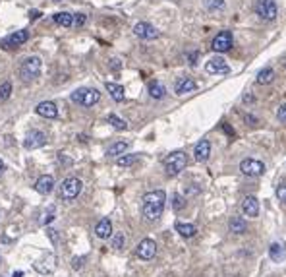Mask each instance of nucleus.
Segmentation results:
<instances>
[{
    "instance_id": "f257e3e1",
    "label": "nucleus",
    "mask_w": 286,
    "mask_h": 277,
    "mask_svg": "<svg viewBox=\"0 0 286 277\" xmlns=\"http://www.w3.org/2000/svg\"><path fill=\"white\" fill-rule=\"evenodd\" d=\"M166 204V194L164 190H151L141 198V214L147 221H157Z\"/></svg>"
},
{
    "instance_id": "f03ea898",
    "label": "nucleus",
    "mask_w": 286,
    "mask_h": 277,
    "mask_svg": "<svg viewBox=\"0 0 286 277\" xmlns=\"http://www.w3.org/2000/svg\"><path fill=\"white\" fill-rule=\"evenodd\" d=\"M164 173L166 177H176L188 167V154L186 152H172L164 159Z\"/></svg>"
},
{
    "instance_id": "7ed1b4c3",
    "label": "nucleus",
    "mask_w": 286,
    "mask_h": 277,
    "mask_svg": "<svg viewBox=\"0 0 286 277\" xmlns=\"http://www.w3.org/2000/svg\"><path fill=\"white\" fill-rule=\"evenodd\" d=\"M81 190H83V183L79 179H76V177H70L58 188V198L64 200V202H72L81 194Z\"/></svg>"
},
{
    "instance_id": "20e7f679",
    "label": "nucleus",
    "mask_w": 286,
    "mask_h": 277,
    "mask_svg": "<svg viewBox=\"0 0 286 277\" xmlns=\"http://www.w3.org/2000/svg\"><path fill=\"white\" fill-rule=\"evenodd\" d=\"M41 70H43V61L39 57H27L20 66V78L24 82H31L41 76Z\"/></svg>"
},
{
    "instance_id": "39448f33",
    "label": "nucleus",
    "mask_w": 286,
    "mask_h": 277,
    "mask_svg": "<svg viewBox=\"0 0 286 277\" xmlns=\"http://www.w3.org/2000/svg\"><path fill=\"white\" fill-rule=\"evenodd\" d=\"M70 99L74 103L81 105V107H93L95 103H99L101 93L95 88H79V90H76V92L70 95Z\"/></svg>"
},
{
    "instance_id": "423d86ee",
    "label": "nucleus",
    "mask_w": 286,
    "mask_h": 277,
    "mask_svg": "<svg viewBox=\"0 0 286 277\" xmlns=\"http://www.w3.org/2000/svg\"><path fill=\"white\" fill-rule=\"evenodd\" d=\"M255 14L265 22H273L279 16V8H277L275 0H257L255 2Z\"/></svg>"
},
{
    "instance_id": "0eeeda50",
    "label": "nucleus",
    "mask_w": 286,
    "mask_h": 277,
    "mask_svg": "<svg viewBox=\"0 0 286 277\" xmlns=\"http://www.w3.org/2000/svg\"><path fill=\"white\" fill-rule=\"evenodd\" d=\"M240 173L246 177H261L265 173V163L259 159H244L240 163Z\"/></svg>"
},
{
    "instance_id": "6e6552de",
    "label": "nucleus",
    "mask_w": 286,
    "mask_h": 277,
    "mask_svg": "<svg viewBox=\"0 0 286 277\" xmlns=\"http://www.w3.org/2000/svg\"><path fill=\"white\" fill-rule=\"evenodd\" d=\"M133 35L143 39V41H153V39H159L160 33L155 26H151L147 22H139V24L133 26Z\"/></svg>"
},
{
    "instance_id": "1a4fd4ad",
    "label": "nucleus",
    "mask_w": 286,
    "mask_h": 277,
    "mask_svg": "<svg viewBox=\"0 0 286 277\" xmlns=\"http://www.w3.org/2000/svg\"><path fill=\"white\" fill-rule=\"evenodd\" d=\"M232 45H234L232 33H230V31H221V33H217V37L213 39L211 49H213L215 53H226V51L232 49Z\"/></svg>"
},
{
    "instance_id": "9d476101",
    "label": "nucleus",
    "mask_w": 286,
    "mask_h": 277,
    "mask_svg": "<svg viewBox=\"0 0 286 277\" xmlns=\"http://www.w3.org/2000/svg\"><path fill=\"white\" fill-rule=\"evenodd\" d=\"M27 39H29V31L20 30V31H16V33H12L10 37L2 39V41H0V47H2V49H16V47L27 43Z\"/></svg>"
},
{
    "instance_id": "9b49d317",
    "label": "nucleus",
    "mask_w": 286,
    "mask_h": 277,
    "mask_svg": "<svg viewBox=\"0 0 286 277\" xmlns=\"http://www.w3.org/2000/svg\"><path fill=\"white\" fill-rule=\"evenodd\" d=\"M135 254L139 260H153L157 254V243L153 239H143L135 248Z\"/></svg>"
},
{
    "instance_id": "f8f14e48",
    "label": "nucleus",
    "mask_w": 286,
    "mask_h": 277,
    "mask_svg": "<svg viewBox=\"0 0 286 277\" xmlns=\"http://www.w3.org/2000/svg\"><path fill=\"white\" fill-rule=\"evenodd\" d=\"M47 144V134H43V132H39V130H31L29 134H27V138L24 140V148L26 150H39V148H43Z\"/></svg>"
},
{
    "instance_id": "ddd939ff",
    "label": "nucleus",
    "mask_w": 286,
    "mask_h": 277,
    "mask_svg": "<svg viewBox=\"0 0 286 277\" xmlns=\"http://www.w3.org/2000/svg\"><path fill=\"white\" fill-rule=\"evenodd\" d=\"M205 72H207V74H228L230 68H228V64L224 62V59H221V57H213V59H209V62L205 64Z\"/></svg>"
},
{
    "instance_id": "4468645a",
    "label": "nucleus",
    "mask_w": 286,
    "mask_h": 277,
    "mask_svg": "<svg viewBox=\"0 0 286 277\" xmlns=\"http://www.w3.org/2000/svg\"><path fill=\"white\" fill-rule=\"evenodd\" d=\"M35 113H37L39 117H43V119H56V117H58V109H56V105H54L52 101H43V103H39V105L35 107Z\"/></svg>"
},
{
    "instance_id": "2eb2a0df",
    "label": "nucleus",
    "mask_w": 286,
    "mask_h": 277,
    "mask_svg": "<svg viewBox=\"0 0 286 277\" xmlns=\"http://www.w3.org/2000/svg\"><path fill=\"white\" fill-rule=\"evenodd\" d=\"M209 155H211V142H209V140L197 142V146H195V150H193L195 161H197V163H205V161L209 159Z\"/></svg>"
},
{
    "instance_id": "dca6fc26",
    "label": "nucleus",
    "mask_w": 286,
    "mask_h": 277,
    "mask_svg": "<svg viewBox=\"0 0 286 277\" xmlns=\"http://www.w3.org/2000/svg\"><path fill=\"white\" fill-rule=\"evenodd\" d=\"M52 188H54V177H52V175H43V177H39L37 183H35V190H37L39 194H51Z\"/></svg>"
},
{
    "instance_id": "f3484780",
    "label": "nucleus",
    "mask_w": 286,
    "mask_h": 277,
    "mask_svg": "<svg viewBox=\"0 0 286 277\" xmlns=\"http://www.w3.org/2000/svg\"><path fill=\"white\" fill-rule=\"evenodd\" d=\"M242 212L246 217H257L259 215V200L255 196H248L242 202Z\"/></svg>"
},
{
    "instance_id": "a211bd4d",
    "label": "nucleus",
    "mask_w": 286,
    "mask_h": 277,
    "mask_svg": "<svg viewBox=\"0 0 286 277\" xmlns=\"http://www.w3.org/2000/svg\"><path fill=\"white\" fill-rule=\"evenodd\" d=\"M228 231L234 233V235H246L248 233V221L244 217H230Z\"/></svg>"
},
{
    "instance_id": "6ab92c4d",
    "label": "nucleus",
    "mask_w": 286,
    "mask_h": 277,
    "mask_svg": "<svg viewBox=\"0 0 286 277\" xmlns=\"http://www.w3.org/2000/svg\"><path fill=\"white\" fill-rule=\"evenodd\" d=\"M95 235L99 237V239H108V237H112V223H110V219L103 217V219L97 223Z\"/></svg>"
},
{
    "instance_id": "aec40b11",
    "label": "nucleus",
    "mask_w": 286,
    "mask_h": 277,
    "mask_svg": "<svg viewBox=\"0 0 286 277\" xmlns=\"http://www.w3.org/2000/svg\"><path fill=\"white\" fill-rule=\"evenodd\" d=\"M193 90H197V84L191 78H180L174 86V92L178 95H186V93H191Z\"/></svg>"
},
{
    "instance_id": "412c9836",
    "label": "nucleus",
    "mask_w": 286,
    "mask_h": 277,
    "mask_svg": "<svg viewBox=\"0 0 286 277\" xmlns=\"http://www.w3.org/2000/svg\"><path fill=\"white\" fill-rule=\"evenodd\" d=\"M104 88H106V92L110 93V97L116 101V103H122L124 99H126V93H124V88L120 86V84H114V82H106L104 84Z\"/></svg>"
},
{
    "instance_id": "4be33fe9",
    "label": "nucleus",
    "mask_w": 286,
    "mask_h": 277,
    "mask_svg": "<svg viewBox=\"0 0 286 277\" xmlns=\"http://www.w3.org/2000/svg\"><path fill=\"white\" fill-rule=\"evenodd\" d=\"M269 256H271V260H273V262L281 264V262H283V260L286 258L285 245H281V243H273V245L269 246Z\"/></svg>"
},
{
    "instance_id": "5701e85b",
    "label": "nucleus",
    "mask_w": 286,
    "mask_h": 277,
    "mask_svg": "<svg viewBox=\"0 0 286 277\" xmlns=\"http://www.w3.org/2000/svg\"><path fill=\"white\" fill-rule=\"evenodd\" d=\"M273 80H275V70L273 68H263L255 76V84H259V86H269Z\"/></svg>"
},
{
    "instance_id": "b1692460",
    "label": "nucleus",
    "mask_w": 286,
    "mask_h": 277,
    "mask_svg": "<svg viewBox=\"0 0 286 277\" xmlns=\"http://www.w3.org/2000/svg\"><path fill=\"white\" fill-rule=\"evenodd\" d=\"M174 229H176V233H178L180 237H184V239H191V237H195V233H197L195 225H191V223H180V221L174 225Z\"/></svg>"
},
{
    "instance_id": "393cba45",
    "label": "nucleus",
    "mask_w": 286,
    "mask_h": 277,
    "mask_svg": "<svg viewBox=\"0 0 286 277\" xmlns=\"http://www.w3.org/2000/svg\"><path fill=\"white\" fill-rule=\"evenodd\" d=\"M128 148H130V144L128 142H114L108 150H106V157H120V155H124Z\"/></svg>"
},
{
    "instance_id": "a878e982",
    "label": "nucleus",
    "mask_w": 286,
    "mask_h": 277,
    "mask_svg": "<svg viewBox=\"0 0 286 277\" xmlns=\"http://www.w3.org/2000/svg\"><path fill=\"white\" fill-rule=\"evenodd\" d=\"M147 92H149V95H151L153 99H162V97L166 95V90H164V86H162L160 82H149Z\"/></svg>"
},
{
    "instance_id": "bb28decb",
    "label": "nucleus",
    "mask_w": 286,
    "mask_h": 277,
    "mask_svg": "<svg viewBox=\"0 0 286 277\" xmlns=\"http://www.w3.org/2000/svg\"><path fill=\"white\" fill-rule=\"evenodd\" d=\"M54 22L62 28H72L74 26V16L70 12H58V14H54Z\"/></svg>"
},
{
    "instance_id": "cd10ccee",
    "label": "nucleus",
    "mask_w": 286,
    "mask_h": 277,
    "mask_svg": "<svg viewBox=\"0 0 286 277\" xmlns=\"http://www.w3.org/2000/svg\"><path fill=\"white\" fill-rule=\"evenodd\" d=\"M139 161V155L133 154V155H120L118 159H116V165L118 167H131V165H135Z\"/></svg>"
},
{
    "instance_id": "c85d7f7f",
    "label": "nucleus",
    "mask_w": 286,
    "mask_h": 277,
    "mask_svg": "<svg viewBox=\"0 0 286 277\" xmlns=\"http://www.w3.org/2000/svg\"><path fill=\"white\" fill-rule=\"evenodd\" d=\"M106 121H108V124H112L116 130H128V123L126 121H122L120 117H116V115H108Z\"/></svg>"
},
{
    "instance_id": "c756f323",
    "label": "nucleus",
    "mask_w": 286,
    "mask_h": 277,
    "mask_svg": "<svg viewBox=\"0 0 286 277\" xmlns=\"http://www.w3.org/2000/svg\"><path fill=\"white\" fill-rule=\"evenodd\" d=\"M172 208H174V212H182L186 208V198L182 194H174L172 196Z\"/></svg>"
},
{
    "instance_id": "7c9ffc66",
    "label": "nucleus",
    "mask_w": 286,
    "mask_h": 277,
    "mask_svg": "<svg viewBox=\"0 0 286 277\" xmlns=\"http://www.w3.org/2000/svg\"><path fill=\"white\" fill-rule=\"evenodd\" d=\"M203 6L209 12H217V10H223L224 8V0H203Z\"/></svg>"
},
{
    "instance_id": "2f4dec72",
    "label": "nucleus",
    "mask_w": 286,
    "mask_h": 277,
    "mask_svg": "<svg viewBox=\"0 0 286 277\" xmlns=\"http://www.w3.org/2000/svg\"><path fill=\"white\" fill-rule=\"evenodd\" d=\"M124 246H126V235L124 233H116L112 237V248L114 250H122Z\"/></svg>"
},
{
    "instance_id": "473e14b6",
    "label": "nucleus",
    "mask_w": 286,
    "mask_h": 277,
    "mask_svg": "<svg viewBox=\"0 0 286 277\" xmlns=\"http://www.w3.org/2000/svg\"><path fill=\"white\" fill-rule=\"evenodd\" d=\"M10 93H12V84L10 82H4L0 86V101H6L10 97Z\"/></svg>"
},
{
    "instance_id": "72a5a7b5",
    "label": "nucleus",
    "mask_w": 286,
    "mask_h": 277,
    "mask_svg": "<svg viewBox=\"0 0 286 277\" xmlns=\"http://www.w3.org/2000/svg\"><path fill=\"white\" fill-rule=\"evenodd\" d=\"M277 198H279L283 204H286V183H281V185L277 186Z\"/></svg>"
},
{
    "instance_id": "f704fd0d",
    "label": "nucleus",
    "mask_w": 286,
    "mask_h": 277,
    "mask_svg": "<svg viewBox=\"0 0 286 277\" xmlns=\"http://www.w3.org/2000/svg\"><path fill=\"white\" fill-rule=\"evenodd\" d=\"M85 22H87V16H85V14H76V16H74V26H76V28H83Z\"/></svg>"
},
{
    "instance_id": "c9c22d12",
    "label": "nucleus",
    "mask_w": 286,
    "mask_h": 277,
    "mask_svg": "<svg viewBox=\"0 0 286 277\" xmlns=\"http://www.w3.org/2000/svg\"><path fill=\"white\" fill-rule=\"evenodd\" d=\"M277 119L283 124H286V103H283V105L277 109Z\"/></svg>"
},
{
    "instance_id": "e433bc0d",
    "label": "nucleus",
    "mask_w": 286,
    "mask_h": 277,
    "mask_svg": "<svg viewBox=\"0 0 286 277\" xmlns=\"http://www.w3.org/2000/svg\"><path fill=\"white\" fill-rule=\"evenodd\" d=\"M54 214H56V208H54V206H51V208H49V212L45 214V219H43V223H45V225H49V223H51V221L54 219Z\"/></svg>"
},
{
    "instance_id": "4c0bfd02",
    "label": "nucleus",
    "mask_w": 286,
    "mask_h": 277,
    "mask_svg": "<svg viewBox=\"0 0 286 277\" xmlns=\"http://www.w3.org/2000/svg\"><path fill=\"white\" fill-rule=\"evenodd\" d=\"M83 260H85V258H74V260H72V268H74V270H81V268H83Z\"/></svg>"
},
{
    "instance_id": "58836bf2",
    "label": "nucleus",
    "mask_w": 286,
    "mask_h": 277,
    "mask_svg": "<svg viewBox=\"0 0 286 277\" xmlns=\"http://www.w3.org/2000/svg\"><path fill=\"white\" fill-rule=\"evenodd\" d=\"M56 233H58V231H54V229H47V235L51 237V241H52L54 245L58 243V235H56Z\"/></svg>"
},
{
    "instance_id": "ea45409f",
    "label": "nucleus",
    "mask_w": 286,
    "mask_h": 277,
    "mask_svg": "<svg viewBox=\"0 0 286 277\" xmlns=\"http://www.w3.org/2000/svg\"><path fill=\"white\" fill-rule=\"evenodd\" d=\"M244 121H246V124H248V126H255V124H257V119H255V117H252V115H246V117H244Z\"/></svg>"
},
{
    "instance_id": "a19ab883",
    "label": "nucleus",
    "mask_w": 286,
    "mask_h": 277,
    "mask_svg": "<svg viewBox=\"0 0 286 277\" xmlns=\"http://www.w3.org/2000/svg\"><path fill=\"white\" fill-rule=\"evenodd\" d=\"M197 59H199V53H191L190 55V64L191 66H195V64H197Z\"/></svg>"
},
{
    "instance_id": "79ce46f5",
    "label": "nucleus",
    "mask_w": 286,
    "mask_h": 277,
    "mask_svg": "<svg viewBox=\"0 0 286 277\" xmlns=\"http://www.w3.org/2000/svg\"><path fill=\"white\" fill-rule=\"evenodd\" d=\"M58 161H60V163H64V165H70V163H72L70 159H66V157H64V154H58Z\"/></svg>"
},
{
    "instance_id": "37998d69",
    "label": "nucleus",
    "mask_w": 286,
    "mask_h": 277,
    "mask_svg": "<svg viewBox=\"0 0 286 277\" xmlns=\"http://www.w3.org/2000/svg\"><path fill=\"white\" fill-rule=\"evenodd\" d=\"M39 16H41V12H39V10H33V12H29V18H31V20H37Z\"/></svg>"
},
{
    "instance_id": "c03bdc74",
    "label": "nucleus",
    "mask_w": 286,
    "mask_h": 277,
    "mask_svg": "<svg viewBox=\"0 0 286 277\" xmlns=\"http://www.w3.org/2000/svg\"><path fill=\"white\" fill-rule=\"evenodd\" d=\"M244 101L246 103H255V97L254 95H244Z\"/></svg>"
},
{
    "instance_id": "a18cd8bd",
    "label": "nucleus",
    "mask_w": 286,
    "mask_h": 277,
    "mask_svg": "<svg viewBox=\"0 0 286 277\" xmlns=\"http://www.w3.org/2000/svg\"><path fill=\"white\" fill-rule=\"evenodd\" d=\"M110 62H112V70H120V61L114 59V61H110Z\"/></svg>"
},
{
    "instance_id": "49530a36",
    "label": "nucleus",
    "mask_w": 286,
    "mask_h": 277,
    "mask_svg": "<svg viewBox=\"0 0 286 277\" xmlns=\"http://www.w3.org/2000/svg\"><path fill=\"white\" fill-rule=\"evenodd\" d=\"M12 277H24V272H14V276Z\"/></svg>"
},
{
    "instance_id": "de8ad7c7",
    "label": "nucleus",
    "mask_w": 286,
    "mask_h": 277,
    "mask_svg": "<svg viewBox=\"0 0 286 277\" xmlns=\"http://www.w3.org/2000/svg\"><path fill=\"white\" fill-rule=\"evenodd\" d=\"M2 171H4V161L0 159V173H2Z\"/></svg>"
}]
</instances>
